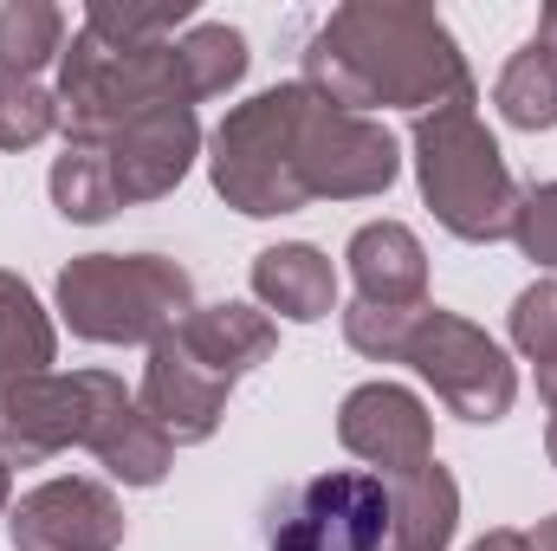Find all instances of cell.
<instances>
[{
    "label": "cell",
    "instance_id": "52a82bcc",
    "mask_svg": "<svg viewBox=\"0 0 557 551\" xmlns=\"http://www.w3.org/2000/svg\"><path fill=\"white\" fill-rule=\"evenodd\" d=\"M403 364L416 370L421 383L441 396V409L486 428V421H506L512 403H519V370L512 357L460 311L447 305H428L403 344Z\"/></svg>",
    "mask_w": 557,
    "mask_h": 551
},
{
    "label": "cell",
    "instance_id": "ffe728a7",
    "mask_svg": "<svg viewBox=\"0 0 557 551\" xmlns=\"http://www.w3.org/2000/svg\"><path fill=\"white\" fill-rule=\"evenodd\" d=\"M493 105H499V118L512 124V131H557V46L552 39H525L506 65H499V78H493Z\"/></svg>",
    "mask_w": 557,
    "mask_h": 551
},
{
    "label": "cell",
    "instance_id": "4316f807",
    "mask_svg": "<svg viewBox=\"0 0 557 551\" xmlns=\"http://www.w3.org/2000/svg\"><path fill=\"white\" fill-rule=\"evenodd\" d=\"M506 331H512V351L525 357V364H557V279H539V285H525L519 298H512V311H506Z\"/></svg>",
    "mask_w": 557,
    "mask_h": 551
},
{
    "label": "cell",
    "instance_id": "7a4b0ae2",
    "mask_svg": "<svg viewBox=\"0 0 557 551\" xmlns=\"http://www.w3.org/2000/svg\"><path fill=\"white\" fill-rule=\"evenodd\" d=\"M480 98L467 105H441L409 124V149H416V182L428 215L467 241V247H493V241H512V221H519V201L525 188L512 182V162L499 137L480 124L473 111Z\"/></svg>",
    "mask_w": 557,
    "mask_h": 551
},
{
    "label": "cell",
    "instance_id": "603a6c76",
    "mask_svg": "<svg viewBox=\"0 0 557 551\" xmlns=\"http://www.w3.org/2000/svg\"><path fill=\"white\" fill-rule=\"evenodd\" d=\"M188 20H195V0H91L78 26L117 52H137V46H169L175 26Z\"/></svg>",
    "mask_w": 557,
    "mask_h": 551
},
{
    "label": "cell",
    "instance_id": "8fae6325",
    "mask_svg": "<svg viewBox=\"0 0 557 551\" xmlns=\"http://www.w3.org/2000/svg\"><path fill=\"white\" fill-rule=\"evenodd\" d=\"M337 441L344 454H357L370 474L383 480H403L434 461V415L416 390L376 377V383H357L344 403H337Z\"/></svg>",
    "mask_w": 557,
    "mask_h": 551
},
{
    "label": "cell",
    "instance_id": "2e32d148",
    "mask_svg": "<svg viewBox=\"0 0 557 551\" xmlns=\"http://www.w3.org/2000/svg\"><path fill=\"white\" fill-rule=\"evenodd\" d=\"M253 298L267 318L278 311L285 325H318L337 311V267L311 241H278L253 254Z\"/></svg>",
    "mask_w": 557,
    "mask_h": 551
},
{
    "label": "cell",
    "instance_id": "83f0119b",
    "mask_svg": "<svg viewBox=\"0 0 557 551\" xmlns=\"http://www.w3.org/2000/svg\"><path fill=\"white\" fill-rule=\"evenodd\" d=\"M512 247H519L532 267L557 273V182L525 188V201H519V221H512Z\"/></svg>",
    "mask_w": 557,
    "mask_h": 551
},
{
    "label": "cell",
    "instance_id": "30bf717a",
    "mask_svg": "<svg viewBox=\"0 0 557 551\" xmlns=\"http://www.w3.org/2000/svg\"><path fill=\"white\" fill-rule=\"evenodd\" d=\"M124 532H131L124 500H117L104 480H85V474L39 480V487L20 493V506L7 513L13 551H117Z\"/></svg>",
    "mask_w": 557,
    "mask_h": 551
},
{
    "label": "cell",
    "instance_id": "3957f363",
    "mask_svg": "<svg viewBox=\"0 0 557 551\" xmlns=\"http://www.w3.org/2000/svg\"><path fill=\"white\" fill-rule=\"evenodd\" d=\"M52 298L85 344H156L195 311V279L162 254H78L59 267Z\"/></svg>",
    "mask_w": 557,
    "mask_h": 551
},
{
    "label": "cell",
    "instance_id": "44dd1931",
    "mask_svg": "<svg viewBox=\"0 0 557 551\" xmlns=\"http://www.w3.org/2000/svg\"><path fill=\"white\" fill-rule=\"evenodd\" d=\"M175 59H182V85H188V105H208V98H227L253 52H247V33L227 26V20H195L182 39H175Z\"/></svg>",
    "mask_w": 557,
    "mask_h": 551
},
{
    "label": "cell",
    "instance_id": "1f68e13d",
    "mask_svg": "<svg viewBox=\"0 0 557 551\" xmlns=\"http://www.w3.org/2000/svg\"><path fill=\"white\" fill-rule=\"evenodd\" d=\"M539 396L557 409V364H545V370H539Z\"/></svg>",
    "mask_w": 557,
    "mask_h": 551
},
{
    "label": "cell",
    "instance_id": "e0dca14e",
    "mask_svg": "<svg viewBox=\"0 0 557 551\" xmlns=\"http://www.w3.org/2000/svg\"><path fill=\"white\" fill-rule=\"evenodd\" d=\"M460 532V480L428 461L389 480V551H447Z\"/></svg>",
    "mask_w": 557,
    "mask_h": 551
},
{
    "label": "cell",
    "instance_id": "484cf974",
    "mask_svg": "<svg viewBox=\"0 0 557 551\" xmlns=\"http://www.w3.org/2000/svg\"><path fill=\"white\" fill-rule=\"evenodd\" d=\"M428 305H344V344L370 364H403V344Z\"/></svg>",
    "mask_w": 557,
    "mask_h": 551
},
{
    "label": "cell",
    "instance_id": "277c9868",
    "mask_svg": "<svg viewBox=\"0 0 557 551\" xmlns=\"http://www.w3.org/2000/svg\"><path fill=\"white\" fill-rule=\"evenodd\" d=\"M298 105H305V78L253 91L208 137L214 195L227 208H240L247 221H278V215L311 208V188L298 175Z\"/></svg>",
    "mask_w": 557,
    "mask_h": 551
},
{
    "label": "cell",
    "instance_id": "d4e9b609",
    "mask_svg": "<svg viewBox=\"0 0 557 551\" xmlns=\"http://www.w3.org/2000/svg\"><path fill=\"white\" fill-rule=\"evenodd\" d=\"M59 91L20 72H0V149H33L59 131Z\"/></svg>",
    "mask_w": 557,
    "mask_h": 551
},
{
    "label": "cell",
    "instance_id": "9c48e42d",
    "mask_svg": "<svg viewBox=\"0 0 557 551\" xmlns=\"http://www.w3.org/2000/svg\"><path fill=\"white\" fill-rule=\"evenodd\" d=\"M298 175H305L311 201H370V195L396 188L403 143L389 137V124L337 111V105H324L305 85V105H298Z\"/></svg>",
    "mask_w": 557,
    "mask_h": 551
},
{
    "label": "cell",
    "instance_id": "7c38bea8",
    "mask_svg": "<svg viewBox=\"0 0 557 551\" xmlns=\"http://www.w3.org/2000/svg\"><path fill=\"white\" fill-rule=\"evenodd\" d=\"M104 156H111V182H117V201H162L182 188V175L195 169L201 156V118L195 105H156L131 118L124 131L104 137Z\"/></svg>",
    "mask_w": 557,
    "mask_h": 551
},
{
    "label": "cell",
    "instance_id": "8992f818",
    "mask_svg": "<svg viewBox=\"0 0 557 551\" xmlns=\"http://www.w3.org/2000/svg\"><path fill=\"white\" fill-rule=\"evenodd\" d=\"M267 551H389V480L370 467H331L267 500Z\"/></svg>",
    "mask_w": 557,
    "mask_h": 551
},
{
    "label": "cell",
    "instance_id": "ac0fdd59",
    "mask_svg": "<svg viewBox=\"0 0 557 551\" xmlns=\"http://www.w3.org/2000/svg\"><path fill=\"white\" fill-rule=\"evenodd\" d=\"M91 454H98V467L111 474V480H124V487H162L169 480V467H175V441L137 409V396H124V403H111L104 421L91 428V441H85Z\"/></svg>",
    "mask_w": 557,
    "mask_h": 551
},
{
    "label": "cell",
    "instance_id": "5bb4252c",
    "mask_svg": "<svg viewBox=\"0 0 557 551\" xmlns=\"http://www.w3.org/2000/svg\"><path fill=\"white\" fill-rule=\"evenodd\" d=\"M175 344H182L195 364H208L221 383H240V377H253L260 364H273L278 325L260 305H247V298H221V305H195V311L175 325Z\"/></svg>",
    "mask_w": 557,
    "mask_h": 551
},
{
    "label": "cell",
    "instance_id": "f546056e",
    "mask_svg": "<svg viewBox=\"0 0 557 551\" xmlns=\"http://www.w3.org/2000/svg\"><path fill=\"white\" fill-rule=\"evenodd\" d=\"M525 546H532V551H557V513H552V519H539V526L525 532Z\"/></svg>",
    "mask_w": 557,
    "mask_h": 551
},
{
    "label": "cell",
    "instance_id": "9a60e30c",
    "mask_svg": "<svg viewBox=\"0 0 557 551\" xmlns=\"http://www.w3.org/2000/svg\"><path fill=\"white\" fill-rule=\"evenodd\" d=\"M363 305H428V247L409 221H370L344 247Z\"/></svg>",
    "mask_w": 557,
    "mask_h": 551
},
{
    "label": "cell",
    "instance_id": "5b68a950",
    "mask_svg": "<svg viewBox=\"0 0 557 551\" xmlns=\"http://www.w3.org/2000/svg\"><path fill=\"white\" fill-rule=\"evenodd\" d=\"M156 105H188L175 39L169 46L117 52V46L91 39L85 26L72 33V46L59 52V118H65V143H104L111 131H124L131 118L156 111Z\"/></svg>",
    "mask_w": 557,
    "mask_h": 551
},
{
    "label": "cell",
    "instance_id": "ba28073f",
    "mask_svg": "<svg viewBox=\"0 0 557 551\" xmlns=\"http://www.w3.org/2000/svg\"><path fill=\"white\" fill-rule=\"evenodd\" d=\"M124 377L111 370H46V377H26V383H7L0 390V454L7 467H46L52 454L65 448H85L91 428L104 421L111 403H124Z\"/></svg>",
    "mask_w": 557,
    "mask_h": 551
},
{
    "label": "cell",
    "instance_id": "cb8c5ba5",
    "mask_svg": "<svg viewBox=\"0 0 557 551\" xmlns=\"http://www.w3.org/2000/svg\"><path fill=\"white\" fill-rule=\"evenodd\" d=\"M65 52V13L52 0H7L0 7V72L39 78Z\"/></svg>",
    "mask_w": 557,
    "mask_h": 551
},
{
    "label": "cell",
    "instance_id": "7402d4cb",
    "mask_svg": "<svg viewBox=\"0 0 557 551\" xmlns=\"http://www.w3.org/2000/svg\"><path fill=\"white\" fill-rule=\"evenodd\" d=\"M46 188H52V208H59L65 221H78V228H98V221H111V215L124 208V201H117V182H111L104 143H65V149L52 156Z\"/></svg>",
    "mask_w": 557,
    "mask_h": 551
},
{
    "label": "cell",
    "instance_id": "4fadbf2b",
    "mask_svg": "<svg viewBox=\"0 0 557 551\" xmlns=\"http://www.w3.org/2000/svg\"><path fill=\"white\" fill-rule=\"evenodd\" d=\"M227 396H234V383H221L208 364H195V357L175 344V331L149 344V364H143V383H137V409L149 415L175 448L208 441V434L221 428V415H227Z\"/></svg>",
    "mask_w": 557,
    "mask_h": 551
},
{
    "label": "cell",
    "instance_id": "4dcf8cb0",
    "mask_svg": "<svg viewBox=\"0 0 557 551\" xmlns=\"http://www.w3.org/2000/svg\"><path fill=\"white\" fill-rule=\"evenodd\" d=\"M13 513V467H7V454H0V519Z\"/></svg>",
    "mask_w": 557,
    "mask_h": 551
},
{
    "label": "cell",
    "instance_id": "d6986e66",
    "mask_svg": "<svg viewBox=\"0 0 557 551\" xmlns=\"http://www.w3.org/2000/svg\"><path fill=\"white\" fill-rule=\"evenodd\" d=\"M52 357H59L52 311L39 305V292L26 279L0 267V390L7 383H26V377H46Z\"/></svg>",
    "mask_w": 557,
    "mask_h": 551
},
{
    "label": "cell",
    "instance_id": "d6a6232c",
    "mask_svg": "<svg viewBox=\"0 0 557 551\" xmlns=\"http://www.w3.org/2000/svg\"><path fill=\"white\" fill-rule=\"evenodd\" d=\"M539 39H552V46H557V0L539 13Z\"/></svg>",
    "mask_w": 557,
    "mask_h": 551
},
{
    "label": "cell",
    "instance_id": "6da1fadb",
    "mask_svg": "<svg viewBox=\"0 0 557 551\" xmlns=\"http://www.w3.org/2000/svg\"><path fill=\"white\" fill-rule=\"evenodd\" d=\"M305 85L337 111H441L467 105L473 72L454 26L421 0H344L305 39Z\"/></svg>",
    "mask_w": 557,
    "mask_h": 551
},
{
    "label": "cell",
    "instance_id": "f1b7e54d",
    "mask_svg": "<svg viewBox=\"0 0 557 551\" xmlns=\"http://www.w3.org/2000/svg\"><path fill=\"white\" fill-rule=\"evenodd\" d=\"M467 551H532V546H525V532H519V526H493L486 539H473Z\"/></svg>",
    "mask_w": 557,
    "mask_h": 551
},
{
    "label": "cell",
    "instance_id": "836d02e7",
    "mask_svg": "<svg viewBox=\"0 0 557 551\" xmlns=\"http://www.w3.org/2000/svg\"><path fill=\"white\" fill-rule=\"evenodd\" d=\"M545 454H552V467H557V409H552V421H545Z\"/></svg>",
    "mask_w": 557,
    "mask_h": 551
}]
</instances>
